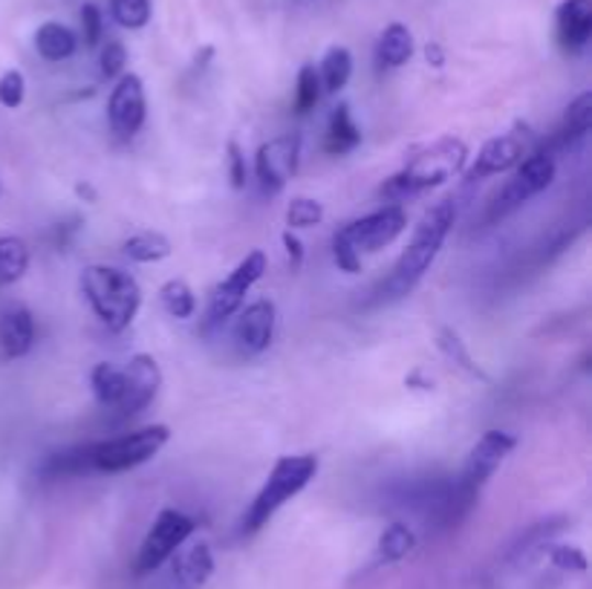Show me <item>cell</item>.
<instances>
[{
  "instance_id": "cell-1",
  "label": "cell",
  "mask_w": 592,
  "mask_h": 589,
  "mask_svg": "<svg viewBox=\"0 0 592 589\" xmlns=\"http://www.w3.org/2000/svg\"><path fill=\"white\" fill-rule=\"evenodd\" d=\"M454 220H457V205L454 200H439L437 205H431L425 214H422L420 225L413 229V237L407 243V248L399 255V260L393 264L388 278L382 280L379 287V298L382 301H399L416 289L425 271L431 269V264L437 260L439 248H443L445 237L451 234Z\"/></svg>"
},
{
  "instance_id": "cell-2",
  "label": "cell",
  "mask_w": 592,
  "mask_h": 589,
  "mask_svg": "<svg viewBox=\"0 0 592 589\" xmlns=\"http://www.w3.org/2000/svg\"><path fill=\"white\" fill-rule=\"evenodd\" d=\"M78 289L93 307L96 319L110 333H122L139 315L142 289L131 271L108 264H90L78 275Z\"/></svg>"
},
{
  "instance_id": "cell-3",
  "label": "cell",
  "mask_w": 592,
  "mask_h": 589,
  "mask_svg": "<svg viewBox=\"0 0 592 589\" xmlns=\"http://www.w3.org/2000/svg\"><path fill=\"white\" fill-rule=\"evenodd\" d=\"M468 163V147L466 142L457 140V136H443L434 145L422 147L420 154H413V159H407V165L399 174L388 179L382 186V195L390 200H405L411 195H420V191H428V188H437L443 182L460 174Z\"/></svg>"
},
{
  "instance_id": "cell-4",
  "label": "cell",
  "mask_w": 592,
  "mask_h": 589,
  "mask_svg": "<svg viewBox=\"0 0 592 589\" xmlns=\"http://www.w3.org/2000/svg\"><path fill=\"white\" fill-rule=\"evenodd\" d=\"M319 474V457L315 454H292V457H281L272 466L266 482L249 503L246 514H243V535H255L260 529L281 512L283 505L298 497L301 491L315 480Z\"/></svg>"
},
{
  "instance_id": "cell-5",
  "label": "cell",
  "mask_w": 592,
  "mask_h": 589,
  "mask_svg": "<svg viewBox=\"0 0 592 589\" xmlns=\"http://www.w3.org/2000/svg\"><path fill=\"white\" fill-rule=\"evenodd\" d=\"M171 440L168 425H145L113 440L90 442V468L93 474H122L139 468L159 454Z\"/></svg>"
},
{
  "instance_id": "cell-6",
  "label": "cell",
  "mask_w": 592,
  "mask_h": 589,
  "mask_svg": "<svg viewBox=\"0 0 592 589\" xmlns=\"http://www.w3.org/2000/svg\"><path fill=\"white\" fill-rule=\"evenodd\" d=\"M555 174H558V165H555V156L549 151H532V154H526L523 163L515 168V174H512V179L491 200L485 220L498 223V220H506L509 214H515L532 197L544 195L546 188L552 186Z\"/></svg>"
},
{
  "instance_id": "cell-7",
  "label": "cell",
  "mask_w": 592,
  "mask_h": 589,
  "mask_svg": "<svg viewBox=\"0 0 592 589\" xmlns=\"http://www.w3.org/2000/svg\"><path fill=\"white\" fill-rule=\"evenodd\" d=\"M197 520L188 518L186 512H177V509H163L156 514V520L150 523L148 535L142 541L139 555H136V575H150L156 573L159 566L168 564V560L177 555L182 543L194 535Z\"/></svg>"
},
{
  "instance_id": "cell-8",
  "label": "cell",
  "mask_w": 592,
  "mask_h": 589,
  "mask_svg": "<svg viewBox=\"0 0 592 589\" xmlns=\"http://www.w3.org/2000/svg\"><path fill=\"white\" fill-rule=\"evenodd\" d=\"M266 264H269V260H266L264 252H260V248H255V252H249V255L243 257L241 264L234 266L232 275H228V278L223 280L217 289H214V294H211L209 312H205V330L226 324L234 312H241V307H243V301H246L249 289L255 287L260 278H264Z\"/></svg>"
},
{
  "instance_id": "cell-9",
  "label": "cell",
  "mask_w": 592,
  "mask_h": 589,
  "mask_svg": "<svg viewBox=\"0 0 592 589\" xmlns=\"http://www.w3.org/2000/svg\"><path fill=\"white\" fill-rule=\"evenodd\" d=\"M301 163V133H283L258 147L255 156V177L264 195H278L295 177Z\"/></svg>"
},
{
  "instance_id": "cell-10",
  "label": "cell",
  "mask_w": 592,
  "mask_h": 589,
  "mask_svg": "<svg viewBox=\"0 0 592 589\" xmlns=\"http://www.w3.org/2000/svg\"><path fill=\"white\" fill-rule=\"evenodd\" d=\"M515 448L517 440L512 434H506V431H485V434L474 442V448L468 451L466 466H462L457 482H460L462 489L480 494V489L494 477V471L503 466V459Z\"/></svg>"
},
{
  "instance_id": "cell-11",
  "label": "cell",
  "mask_w": 592,
  "mask_h": 589,
  "mask_svg": "<svg viewBox=\"0 0 592 589\" xmlns=\"http://www.w3.org/2000/svg\"><path fill=\"white\" fill-rule=\"evenodd\" d=\"M407 229V214L402 205H384V209L373 211V214H367V218L353 220V223L342 225L344 237L353 243L356 252H367V255H373L379 248L390 246V243L396 241L399 234Z\"/></svg>"
},
{
  "instance_id": "cell-12",
  "label": "cell",
  "mask_w": 592,
  "mask_h": 589,
  "mask_svg": "<svg viewBox=\"0 0 592 589\" xmlns=\"http://www.w3.org/2000/svg\"><path fill=\"white\" fill-rule=\"evenodd\" d=\"M148 116V99H145V85L136 73H125L113 87L108 101V122L110 131L116 133L119 140H133L142 131Z\"/></svg>"
},
{
  "instance_id": "cell-13",
  "label": "cell",
  "mask_w": 592,
  "mask_h": 589,
  "mask_svg": "<svg viewBox=\"0 0 592 589\" xmlns=\"http://www.w3.org/2000/svg\"><path fill=\"white\" fill-rule=\"evenodd\" d=\"M122 379H125L122 399H119V404L113 408L122 419L145 411L156 399L159 388H163V370H159L156 358L148 356V353L131 356V362L122 367Z\"/></svg>"
},
{
  "instance_id": "cell-14",
  "label": "cell",
  "mask_w": 592,
  "mask_h": 589,
  "mask_svg": "<svg viewBox=\"0 0 592 589\" xmlns=\"http://www.w3.org/2000/svg\"><path fill=\"white\" fill-rule=\"evenodd\" d=\"M529 154V145H526V136L523 133H503V136H494V140L485 142L480 151H477L474 163L466 171V182H477V179L498 177V174H506L512 168L523 163V156Z\"/></svg>"
},
{
  "instance_id": "cell-15",
  "label": "cell",
  "mask_w": 592,
  "mask_h": 589,
  "mask_svg": "<svg viewBox=\"0 0 592 589\" xmlns=\"http://www.w3.org/2000/svg\"><path fill=\"white\" fill-rule=\"evenodd\" d=\"M275 321H278V310L269 298H260V301L249 303L246 310L241 312V319L234 324V342L243 353H264L269 344H272L275 335Z\"/></svg>"
},
{
  "instance_id": "cell-16",
  "label": "cell",
  "mask_w": 592,
  "mask_h": 589,
  "mask_svg": "<svg viewBox=\"0 0 592 589\" xmlns=\"http://www.w3.org/2000/svg\"><path fill=\"white\" fill-rule=\"evenodd\" d=\"M214 573V555L209 543H194L177 555L165 575L163 589H203Z\"/></svg>"
},
{
  "instance_id": "cell-17",
  "label": "cell",
  "mask_w": 592,
  "mask_h": 589,
  "mask_svg": "<svg viewBox=\"0 0 592 589\" xmlns=\"http://www.w3.org/2000/svg\"><path fill=\"white\" fill-rule=\"evenodd\" d=\"M35 344V321L21 303H9L0 312V347L7 358H24Z\"/></svg>"
},
{
  "instance_id": "cell-18",
  "label": "cell",
  "mask_w": 592,
  "mask_h": 589,
  "mask_svg": "<svg viewBox=\"0 0 592 589\" xmlns=\"http://www.w3.org/2000/svg\"><path fill=\"white\" fill-rule=\"evenodd\" d=\"M592 38V0H563L558 7V41L567 53H581Z\"/></svg>"
},
{
  "instance_id": "cell-19",
  "label": "cell",
  "mask_w": 592,
  "mask_h": 589,
  "mask_svg": "<svg viewBox=\"0 0 592 589\" xmlns=\"http://www.w3.org/2000/svg\"><path fill=\"white\" fill-rule=\"evenodd\" d=\"M361 145V127L356 124L350 113V104L342 101L338 108L333 110V116H329L327 124V136H324V151L333 156H344L356 151Z\"/></svg>"
},
{
  "instance_id": "cell-20",
  "label": "cell",
  "mask_w": 592,
  "mask_h": 589,
  "mask_svg": "<svg viewBox=\"0 0 592 589\" xmlns=\"http://www.w3.org/2000/svg\"><path fill=\"white\" fill-rule=\"evenodd\" d=\"M35 49H38L44 62H67L78 49L76 32L70 26L55 24V21L41 24L38 32H35Z\"/></svg>"
},
{
  "instance_id": "cell-21",
  "label": "cell",
  "mask_w": 592,
  "mask_h": 589,
  "mask_svg": "<svg viewBox=\"0 0 592 589\" xmlns=\"http://www.w3.org/2000/svg\"><path fill=\"white\" fill-rule=\"evenodd\" d=\"M413 55V35L405 24H390L379 38V47H376V62L379 67H388V70H396L402 64L411 62Z\"/></svg>"
},
{
  "instance_id": "cell-22",
  "label": "cell",
  "mask_w": 592,
  "mask_h": 589,
  "mask_svg": "<svg viewBox=\"0 0 592 589\" xmlns=\"http://www.w3.org/2000/svg\"><path fill=\"white\" fill-rule=\"evenodd\" d=\"M85 474H93V468H90V442L62 451V454H53L41 468L44 480H67V477H85Z\"/></svg>"
},
{
  "instance_id": "cell-23",
  "label": "cell",
  "mask_w": 592,
  "mask_h": 589,
  "mask_svg": "<svg viewBox=\"0 0 592 589\" xmlns=\"http://www.w3.org/2000/svg\"><path fill=\"white\" fill-rule=\"evenodd\" d=\"M590 127H592V93L587 90V93L578 96V99L567 108V113H563V122L561 127H558V145L561 147L578 145V142L590 133Z\"/></svg>"
},
{
  "instance_id": "cell-24",
  "label": "cell",
  "mask_w": 592,
  "mask_h": 589,
  "mask_svg": "<svg viewBox=\"0 0 592 589\" xmlns=\"http://www.w3.org/2000/svg\"><path fill=\"white\" fill-rule=\"evenodd\" d=\"M416 549V535L407 523H390L379 535V543H376V560L379 564H399L405 560L411 552Z\"/></svg>"
},
{
  "instance_id": "cell-25",
  "label": "cell",
  "mask_w": 592,
  "mask_h": 589,
  "mask_svg": "<svg viewBox=\"0 0 592 589\" xmlns=\"http://www.w3.org/2000/svg\"><path fill=\"white\" fill-rule=\"evenodd\" d=\"M122 248H125V255L131 257L133 264H159L165 257H171L174 252L171 241L159 232L133 234V237L122 243Z\"/></svg>"
},
{
  "instance_id": "cell-26",
  "label": "cell",
  "mask_w": 592,
  "mask_h": 589,
  "mask_svg": "<svg viewBox=\"0 0 592 589\" xmlns=\"http://www.w3.org/2000/svg\"><path fill=\"white\" fill-rule=\"evenodd\" d=\"M30 269V246L21 237H0V287H12Z\"/></svg>"
},
{
  "instance_id": "cell-27",
  "label": "cell",
  "mask_w": 592,
  "mask_h": 589,
  "mask_svg": "<svg viewBox=\"0 0 592 589\" xmlns=\"http://www.w3.org/2000/svg\"><path fill=\"white\" fill-rule=\"evenodd\" d=\"M353 76V55L347 47H333L327 49L324 62L319 67V78H321V90L327 93H338L347 87Z\"/></svg>"
},
{
  "instance_id": "cell-28",
  "label": "cell",
  "mask_w": 592,
  "mask_h": 589,
  "mask_svg": "<svg viewBox=\"0 0 592 589\" xmlns=\"http://www.w3.org/2000/svg\"><path fill=\"white\" fill-rule=\"evenodd\" d=\"M159 301H163L165 312L171 315V319H194L197 312V298L194 289L188 287L182 278H171L165 280L163 287H159Z\"/></svg>"
},
{
  "instance_id": "cell-29",
  "label": "cell",
  "mask_w": 592,
  "mask_h": 589,
  "mask_svg": "<svg viewBox=\"0 0 592 589\" xmlns=\"http://www.w3.org/2000/svg\"><path fill=\"white\" fill-rule=\"evenodd\" d=\"M90 388H93V396L104 408H116L119 399H122V388H125L122 370L108 365V362L96 365L93 373H90Z\"/></svg>"
},
{
  "instance_id": "cell-30",
  "label": "cell",
  "mask_w": 592,
  "mask_h": 589,
  "mask_svg": "<svg viewBox=\"0 0 592 589\" xmlns=\"http://www.w3.org/2000/svg\"><path fill=\"white\" fill-rule=\"evenodd\" d=\"M110 15L125 30H142L150 21V0H110Z\"/></svg>"
},
{
  "instance_id": "cell-31",
  "label": "cell",
  "mask_w": 592,
  "mask_h": 589,
  "mask_svg": "<svg viewBox=\"0 0 592 589\" xmlns=\"http://www.w3.org/2000/svg\"><path fill=\"white\" fill-rule=\"evenodd\" d=\"M324 220V205L312 197H292V202L287 205V229L295 232V229H312Z\"/></svg>"
},
{
  "instance_id": "cell-32",
  "label": "cell",
  "mask_w": 592,
  "mask_h": 589,
  "mask_svg": "<svg viewBox=\"0 0 592 589\" xmlns=\"http://www.w3.org/2000/svg\"><path fill=\"white\" fill-rule=\"evenodd\" d=\"M321 99V78L315 64H304L301 73H298V85H295V110L298 113H310Z\"/></svg>"
},
{
  "instance_id": "cell-33",
  "label": "cell",
  "mask_w": 592,
  "mask_h": 589,
  "mask_svg": "<svg viewBox=\"0 0 592 589\" xmlns=\"http://www.w3.org/2000/svg\"><path fill=\"white\" fill-rule=\"evenodd\" d=\"M439 349H443L445 356L451 358L454 365H460L462 370H466V373H471V376H480V379H485V376H483V370H480V367L474 365V358L468 356L466 344L460 342V335L454 333L451 326H445L443 333H439Z\"/></svg>"
},
{
  "instance_id": "cell-34",
  "label": "cell",
  "mask_w": 592,
  "mask_h": 589,
  "mask_svg": "<svg viewBox=\"0 0 592 589\" xmlns=\"http://www.w3.org/2000/svg\"><path fill=\"white\" fill-rule=\"evenodd\" d=\"M26 99V78L21 70H7L0 76V104L7 110H18Z\"/></svg>"
},
{
  "instance_id": "cell-35",
  "label": "cell",
  "mask_w": 592,
  "mask_h": 589,
  "mask_svg": "<svg viewBox=\"0 0 592 589\" xmlns=\"http://www.w3.org/2000/svg\"><path fill=\"white\" fill-rule=\"evenodd\" d=\"M549 555V564L563 569V573H587V555L578 546H567V543H558V546H549L546 549Z\"/></svg>"
},
{
  "instance_id": "cell-36",
  "label": "cell",
  "mask_w": 592,
  "mask_h": 589,
  "mask_svg": "<svg viewBox=\"0 0 592 589\" xmlns=\"http://www.w3.org/2000/svg\"><path fill=\"white\" fill-rule=\"evenodd\" d=\"M125 64H127V49L122 41H108L102 47V55H99V70H102L104 78H122L125 76Z\"/></svg>"
},
{
  "instance_id": "cell-37",
  "label": "cell",
  "mask_w": 592,
  "mask_h": 589,
  "mask_svg": "<svg viewBox=\"0 0 592 589\" xmlns=\"http://www.w3.org/2000/svg\"><path fill=\"white\" fill-rule=\"evenodd\" d=\"M333 260L335 266L342 271H347V275H356V271L361 269V255L353 248V243L344 237L342 229L333 234Z\"/></svg>"
},
{
  "instance_id": "cell-38",
  "label": "cell",
  "mask_w": 592,
  "mask_h": 589,
  "mask_svg": "<svg viewBox=\"0 0 592 589\" xmlns=\"http://www.w3.org/2000/svg\"><path fill=\"white\" fill-rule=\"evenodd\" d=\"M102 32H104V18L99 3H85V9H81V35H85L87 47H99Z\"/></svg>"
},
{
  "instance_id": "cell-39",
  "label": "cell",
  "mask_w": 592,
  "mask_h": 589,
  "mask_svg": "<svg viewBox=\"0 0 592 589\" xmlns=\"http://www.w3.org/2000/svg\"><path fill=\"white\" fill-rule=\"evenodd\" d=\"M226 159L232 188L234 191H243V188H246V179H249V168H246V154H243V147L234 140L226 142Z\"/></svg>"
},
{
  "instance_id": "cell-40",
  "label": "cell",
  "mask_w": 592,
  "mask_h": 589,
  "mask_svg": "<svg viewBox=\"0 0 592 589\" xmlns=\"http://www.w3.org/2000/svg\"><path fill=\"white\" fill-rule=\"evenodd\" d=\"M283 248H287V260H289V266H292V271L295 269H301V266H304V243L298 241V234L295 232H283Z\"/></svg>"
},
{
  "instance_id": "cell-41",
  "label": "cell",
  "mask_w": 592,
  "mask_h": 589,
  "mask_svg": "<svg viewBox=\"0 0 592 589\" xmlns=\"http://www.w3.org/2000/svg\"><path fill=\"white\" fill-rule=\"evenodd\" d=\"M425 58H428L431 67H443V64H445V53H443V47H439L437 41H431L428 47H425Z\"/></svg>"
},
{
  "instance_id": "cell-42",
  "label": "cell",
  "mask_w": 592,
  "mask_h": 589,
  "mask_svg": "<svg viewBox=\"0 0 592 589\" xmlns=\"http://www.w3.org/2000/svg\"><path fill=\"white\" fill-rule=\"evenodd\" d=\"M405 385L413 390H434V381L422 379V373H411V376L405 379Z\"/></svg>"
},
{
  "instance_id": "cell-43",
  "label": "cell",
  "mask_w": 592,
  "mask_h": 589,
  "mask_svg": "<svg viewBox=\"0 0 592 589\" xmlns=\"http://www.w3.org/2000/svg\"><path fill=\"white\" fill-rule=\"evenodd\" d=\"M76 197H81V200H87V202L99 200V195H96V188L90 186V182H78V186H76Z\"/></svg>"
},
{
  "instance_id": "cell-44",
  "label": "cell",
  "mask_w": 592,
  "mask_h": 589,
  "mask_svg": "<svg viewBox=\"0 0 592 589\" xmlns=\"http://www.w3.org/2000/svg\"><path fill=\"white\" fill-rule=\"evenodd\" d=\"M0 195H3V186H0Z\"/></svg>"
}]
</instances>
